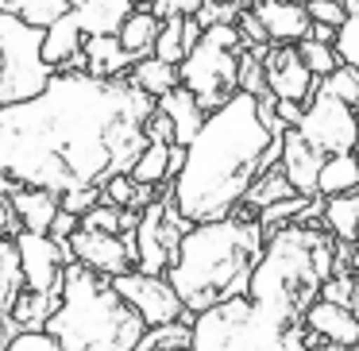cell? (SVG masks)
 <instances>
[{
	"label": "cell",
	"instance_id": "cell-21",
	"mask_svg": "<svg viewBox=\"0 0 359 351\" xmlns=\"http://www.w3.org/2000/svg\"><path fill=\"white\" fill-rule=\"evenodd\" d=\"M81 50H86V74L104 78V81L128 78V74H132V66H135V58L120 47L116 35H89Z\"/></svg>",
	"mask_w": 359,
	"mask_h": 351
},
{
	"label": "cell",
	"instance_id": "cell-48",
	"mask_svg": "<svg viewBox=\"0 0 359 351\" xmlns=\"http://www.w3.org/2000/svg\"><path fill=\"white\" fill-rule=\"evenodd\" d=\"M309 39H317V43H336V27H328V24H313Z\"/></svg>",
	"mask_w": 359,
	"mask_h": 351
},
{
	"label": "cell",
	"instance_id": "cell-37",
	"mask_svg": "<svg viewBox=\"0 0 359 351\" xmlns=\"http://www.w3.org/2000/svg\"><path fill=\"white\" fill-rule=\"evenodd\" d=\"M336 55H340L344 66H355L359 70V12H348L340 27H336Z\"/></svg>",
	"mask_w": 359,
	"mask_h": 351
},
{
	"label": "cell",
	"instance_id": "cell-43",
	"mask_svg": "<svg viewBox=\"0 0 359 351\" xmlns=\"http://www.w3.org/2000/svg\"><path fill=\"white\" fill-rule=\"evenodd\" d=\"M4 351H62L50 332H16Z\"/></svg>",
	"mask_w": 359,
	"mask_h": 351
},
{
	"label": "cell",
	"instance_id": "cell-40",
	"mask_svg": "<svg viewBox=\"0 0 359 351\" xmlns=\"http://www.w3.org/2000/svg\"><path fill=\"white\" fill-rule=\"evenodd\" d=\"M16 186H20L16 178H8V174H0V235H4V232H8V235H16V232H20L16 212H12V193H16Z\"/></svg>",
	"mask_w": 359,
	"mask_h": 351
},
{
	"label": "cell",
	"instance_id": "cell-35",
	"mask_svg": "<svg viewBox=\"0 0 359 351\" xmlns=\"http://www.w3.org/2000/svg\"><path fill=\"white\" fill-rule=\"evenodd\" d=\"M240 93H251V97L271 93V85H266V66L255 50H243L240 55Z\"/></svg>",
	"mask_w": 359,
	"mask_h": 351
},
{
	"label": "cell",
	"instance_id": "cell-32",
	"mask_svg": "<svg viewBox=\"0 0 359 351\" xmlns=\"http://www.w3.org/2000/svg\"><path fill=\"white\" fill-rule=\"evenodd\" d=\"M317 89L328 93V97H336V101H344V104H351V109L359 112V70L355 66H340V70H332L328 78L317 81Z\"/></svg>",
	"mask_w": 359,
	"mask_h": 351
},
{
	"label": "cell",
	"instance_id": "cell-53",
	"mask_svg": "<svg viewBox=\"0 0 359 351\" xmlns=\"http://www.w3.org/2000/svg\"><path fill=\"white\" fill-rule=\"evenodd\" d=\"M158 351H194V347H158Z\"/></svg>",
	"mask_w": 359,
	"mask_h": 351
},
{
	"label": "cell",
	"instance_id": "cell-5",
	"mask_svg": "<svg viewBox=\"0 0 359 351\" xmlns=\"http://www.w3.org/2000/svg\"><path fill=\"white\" fill-rule=\"evenodd\" d=\"M332 240L325 224H286L266 240L263 259L248 286V301L282 324H302L305 309L320 297L325 274L317 266V247Z\"/></svg>",
	"mask_w": 359,
	"mask_h": 351
},
{
	"label": "cell",
	"instance_id": "cell-33",
	"mask_svg": "<svg viewBox=\"0 0 359 351\" xmlns=\"http://www.w3.org/2000/svg\"><path fill=\"white\" fill-rule=\"evenodd\" d=\"M297 55H302V62L313 70V78H328L332 70H340V55H336V47L332 43H317V39H302L297 43Z\"/></svg>",
	"mask_w": 359,
	"mask_h": 351
},
{
	"label": "cell",
	"instance_id": "cell-23",
	"mask_svg": "<svg viewBox=\"0 0 359 351\" xmlns=\"http://www.w3.org/2000/svg\"><path fill=\"white\" fill-rule=\"evenodd\" d=\"M86 39H89V35L81 32V24L74 20V12H66L58 24L47 27V39H43V58H47L55 70H62V66L70 62L74 55H81Z\"/></svg>",
	"mask_w": 359,
	"mask_h": 351
},
{
	"label": "cell",
	"instance_id": "cell-11",
	"mask_svg": "<svg viewBox=\"0 0 359 351\" xmlns=\"http://www.w3.org/2000/svg\"><path fill=\"white\" fill-rule=\"evenodd\" d=\"M116 286V294L132 305L135 312L143 317L147 328L158 324H174V320L186 317V305H182L178 289L170 286L166 274H143V270H128L120 278H109Z\"/></svg>",
	"mask_w": 359,
	"mask_h": 351
},
{
	"label": "cell",
	"instance_id": "cell-49",
	"mask_svg": "<svg viewBox=\"0 0 359 351\" xmlns=\"http://www.w3.org/2000/svg\"><path fill=\"white\" fill-rule=\"evenodd\" d=\"M8 104V93H4V62H0V109Z\"/></svg>",
	"mask_w": 359,
	"mask_h": 351
},
{
	"label": "cell",
	"instance_id": "cell-7",
	"mask_svg": "<svg viewBox=\"0 0 359 351\" xmlns=\"http://www.w3.org/2000/svg\"><path fill=\"white\" fill-rule=\"evenodd\" d=\"M43 27L24 24L12 12H0V62H4V93L8 104L32 101L55 81V66L43 58Z\"/></svg>",
	"mask_w": 359,
	"mask_h": 351
},
{
	"label": "cell",
	"instance_id": "cell-1",
	"mask_svg": "<svg viewBox=\"0 0 359 351\" xmlns=\"http://www.w3.org/2000/svg\"><path fill=\"white\" fill-rule=\"evenodd\" d=\"M151 112L155 97L128 78L55 74L39 97L0 109V174L50 193L104 186L132 174L151 143Z\"/></svg>",
	"mask_w": 359,
	"mask_h": 351
},
{
	"label": "cell",
	"instance_id": "cell-18",
	"mask_svg": "<svg viewBox=\"0 0 359 351\" xmlns=\"http://www.w3.org/2000/svg\"><path fill=\"white\" fill-rule=\"evenodd\" d=\"M12 212H16L20 232L50 235V224H55V216L62 212V193L35 189V186H16V193H12Z\"/></svg>",
	"mask_w": 359,
	"mask_h": 351
},
{
	"label": "cell",
	"instance_id": "cell-28",
	"mask_svg": "<svg viewBox=\"0 0 359 351\" xmlns=\"http://www.w3.org/2000/svg\"><path fill=\"white\" fill-rule=\"evenodd\" d=\"M170 147L174 143H147L143 155L132 166V178L140 186H163V181H170Z\"/></svg>",
	"mask_w": 359,
	"mask_h": 351
},
{
	"label": "cell",
	"instance_id": "cell-8",
	"mask_svg": "<svg viewBox=\"0 0 359 351\" xmlns=\"http://www.w3.org/2000/svg\"><path fill=\"white\" fill-rule=\"evenodd\" d=\"M240 55L243 50H228L205 35L178 66L182 85L201 101L205 112H217L220 104H228L240 93Z\"/></svg>",
	"mask_w": 359,
	"mask_h": 351
},
{
	"label": "cell",
	"instance_id": "cell-19",
	"mask_svg": "<svg viewBox=\"0 0 359 351\" xmlns=\"http://www.w3.org/2000/svg\"><path fill=\"white\" fill-rule=\"evenodd\" d=\"M158 112L163 116H170V124H174V143L178 147H189L194 143V135L205 128V120H209V112L201 109V101H197L194 93H189L186 85H178V89H170L166 97H158Z\"/></svg>",
	"mask_w": 359,
	"mask_h": 351
},
{
	"label": "cell",
	"instance_id": "cell-44",
	"mask_svg": "<svg viewBox=\"0 0 359 351\" xmlns=\"http://www.w3.org/2000/svg\"><path fill=\"white\" fill-rule=\"evenodd\" d=\"M205 0H155L151 4V12H155L158 20H170V16H197L201 12Z\"/></svg>",
	"mask_w": 359,
	"mask_h": 351
},
{
	"label": "cell",
	"instance_id": "cell-3",
	"mask_svg": "<svg viewBox=\"0 0 359 351\" xmlns=\"http://www.w3.org/2000/svg\"><path fill=\"white\" fill-rule=\"evenodd\" d=\"M266 235L251 209H236L224 220L194 224L178 243L170 270V286L178 289L189 312H205L232 297H248L251 274L263 259Z\"/></svg>",
	"mask_w": 359,
	"mask_h": 351
},
{
	"label": "cell",
	"instance_id": "cell-47",
	"mask_svg": "<svg viewBox=\"0 0 359 351\" xmlns=\"http://www.w3.org/2000/svg\"><path fill=\"white\" fill-rule=\"evenodd\" d=\"M16 332H20V328L12 324V320H8V312H0V351L8 347V340H12V336H16Z\"/></svg>",
	"mask_w": 359,
	"mask_h": 351
},
{
	"label": "cell",
	"instance_id": "cell-22",
	"mask_svg": "<svg viewBox=\"0 0 359 351\" xmlns=\"http://www.w3.org/2000/svg\"><path fill=\"white\" fill-rule=\"evenodd\" d=\"M158 35H163V20H158L151 8H132V16H128L124 27L116 32V39H120V47L140 62V58L155 55Z\"/></svg>",
	"mask_w": 359,
	"mask_h": 351
},
{
	"label": "cell",
	"instance_id": "cell-34",
	"mask_svg": "<svg viewBox=\"0 0 359 351\" xmlns=\"http://www.w3.org/2000/svg\"><path fill=\"white\" fill-rule=\"evenodd\" d=\"M182 20L186 16H170V20H163V35H158V43H155V58H163V62H170V66H182L186 62V39H182Z\"/></svg>",
	"mask_w": 359,
	"mask_h": 351
},
{
	"label": "cell",
	"instance_id": "cell-45",
	"mask_svg": "<svg viewBox=\"0 0 359 351\" xmlns=\"http://www.w3.org/2000/svg\"><path fill=\"white\" fill-rule=\"evenodd\" d=\"M147 139L151 143H174V124H170V116L158 112V104H155V112H151V120H147Z\"/></svg>",
	"mask_w": 359,
	"mask_h": 351
},
{
	"label": "cell",
	"instance_id": "cell-29",
	"mask_svg": "<svg viewBox=\"0 0 359 351\" xmlns=\"http://www.w3.org/2000/svg\"><path fill=\"white\" fill-rule=\"evenodd\" d=\"M20 289H24V266H20L16 240H0V312L12 309Z\"/></svg>",
	"mask_w": 359,
	"mask_h": 351
},
{
	"label": "cell",
	"instance_id": "cell-52",
	"mask_svg": "<svg viewBox=\"0 0 359 351\" xmlns=\"http://www.w3.org/2000/svg\"><path fill=\"white\" fill-rule=\"evenodd\" d=\"M236 4H240V8H251V4H255V0H236Z\"/></svg>",
	"mask_w": 359,
	"mask_h": 351
},
{
	"label": "cell",
	"instance_id": "cell-9",
	"mask_svg": "<svg viewBox=\"0 0 359 351\" xmlns=\"http://www.w3.org/2000/svg\"><path fill=\"white\" fill-rule=\"evenodd\" d=\"M189 228L194 224L178 212L170 189H166L163 197H155V201L140 212V224H135V247H140V263H135V270L166 274L170 263H174V255H178L182 235H186Z\"/></svg>",
	"mask_w": 359,
	"mask_h": 351
},
{
	"label": "cell",
	"instance_id": "cell-31",
	"mask_svg": "<svg viewBox=\"0 0 359 351\" xmlns=\"http://www.w3.org/2000/svg\"><path fill=\"white\" fill-rule=\"evenodd\" d=\"M158 347H194V324H186V320H174V324L147 328L135 351H158Z\"/></svg>",
	"mask_w": 359,
	"mask_h": 351
},
{
	"label": "cell",
	"instance_id": "cell-4",
	"mask_svg": "<svg viewBox=\"0 0 359 351\" xmlns=\"http://www.w3.org/2000/svg\"><path fill=\"white\" fill-rule=\"evenodd\" d=\"M43 332L55 336L62 351H135L147 324L109 278L74 259L62 274V305Z\"/></svg>",
	"mask_w": 359,
	"mask_h": 351
},
{
	"label": "cell",
	"instance_id": "cell-41",
	"mask_svg": "<svg viewBox=\"0 0 359 351\" xmlns=\"http://www.w3.org/2000/svg\"><path fill=\"white\" fill-rule=\"evenodd\" d=\"M93 205H101V186H81V189L62 193V209L74 212V216H86Z\"/></svg>",
	"mask_w": 359,
	"mask_h": 351
},
{
	"label": "cell",
	"instance_id": "cell-13",
	"mask_svg": "<svg viewBox=\"0 0 359 351\" xmlns=\"http://www.w3.org/2000/svg\"><path fill=\"white\" fill-rule=\"evenodd\" d=\"M70 251L81 266L97 270L101 278H120V274L135 270L140 263V247H135V232L124 235H109V232H89V228H78L70 235Z\"/></svg>",
	"mask_w": 359,
	"mask_h": 351
},
{
	"label": "cell",
	"instance_id": "cell-39",
	"mask_svg": "<svg viewBox=\"0 0 359 351\" xmlns=\"http://www.w3.org/2000/svg\"><path fill=\"white\" fill-rule=\"evenodd\" d=\"M305 8H309L313 24L340 27L344 20H348V8H344V0H305Z\"/></svg>",
	"mask_w": 359,
	"mask_h": 351
},
{
	"label": "cell",
	"instance_id": "cell-36",
	"mask_svg": "<svg viewBox=\"0 0 359 351\" xmlns=\"http://www.w3.org/2000/svg\"><path fill=\"white\" fill-rule=\"evenodd\" d=\"M124 216L128 209H116V205H93V209L81 216V228H89V232H109V235H120L124 232Z\"/></svg>",
	"mask_w": 359,
	"mask_h": 351
},
{
	"label": "cell",
	"instance_id": "cell-16",
	"mask_svg": "<svg viewBox=\"0 0 359 351\" xmlns=\"http://www.w3.org/2000/svg\"><path fill=\"white\" fill-rule=\"evenodd\" d=\"M278 166L302 197H320L317 178H320V166H325V155H320L297 128H286V132H282V163Z\"/></svg>",
	"mask_w": 359,
	"mask_h": 351
},
{
	"label": "cell",
	"instance_id": "cell-30",
	"mask_svg": "<svg viewBox=\"0 0 359 351\" xmlns=\"http://www.w3.org/2000/svg\"><path fill=\"white\" fill-rule=\"evenodd\" d=\"M4 12H12V16H20L24 24L47 32L50 24H58V20L70 12V4H66V0H8V8Z\"/></svg>",
	"mask_w": 359,
	"mask_h": 351
},
{
	"label": "cell",
	"instance_id": "cell-14",
	"mask_svg": "<svg viewBox=\"0 0 359 351\" xmlns=\"http://www.w3.org/2000/svg\"><path fill=\"white\" fill-rule=\"evenodd\" d=\"M266 66V85L278 101H297V104H309L313 93H317V78L313 70L302 62L297 47L290 43H263V47H251Z\"/></svg>",
	"mask_w": 359,
	"mask_h": 351
},
{
	"label": "cell",
	"instance_id": "cell-38",
	"mask_svg": "<svg viewBox=\"0 0 359 351\" xmlns=\"http://www.w3.org/2000/svg\"><path fill=\"white\" fill-rule=\"evenodd\" d=\"M135 193H140V181L132 174H112L101 186V201L116 205V209H135Z\"/></svg>",
	"mask_w": 359,
	"mask_h": 351
},
{
	"label": "cell",
	"instance_id": "cell-12",
	"mask_svg": "<svg viewBox=\"0 0 359 351\" xmlns=\"http://www.w3.org/2000/svg\"><path fill=\"white\" fill-rule=\"evenodd\" d=\"M12 240H16L20 266H24V286L35 294H58L66 266L74 263L70 243H58L43 232H16Z\"/></svg>",
	"mask_w": 359,
	"mask_h": 351
},
{
	"label": "cell",
	"instance_id": "cell-6",
	"mask_svg": "<svg viewBox=\"0 0 359 351\" xmlns=\"http://www.w3.org/2000/svg\"><path fill=\"white\" fill-rule=\"evenodd\" d=\"M194 351H309L305 324H282L248 297L194 317Z\"/></svg>",
	"mask_w": 359,
	"mask_h": 351
},
{
	"label": "cell",
	"instance_id": "cell-20",
	"mask_svg": "<svg viewBox=\"0 0 359 351\" xmlns=\"http://www.w3.org/2000/svg\"><path fill=\"white\" fill-rule=\"evenodd\" d=\"M86 35H116L132 16V0H66Z\"/></svg>",
	"mask_w": 359,
	"mask_h": 351
},
{
	"label": "cell",
	"instance_id": "cell-50",
	"mask_svg": "<svg viewBox=\"0 0 359 351\" xmlns=\"http://www.w3.org/2000/svg\"><path fill=\"white\" fill-rule=\"evenodd\" d=\"M309 351H348V347H332V343H317V347H309Z\"/></svg>",
	"mask_w": 359,
	"mask_h": 351
},
{
	"label": "cell",
	"instance_id": "cell-17",
	"mask_svg": "<svg viewBox=\"0 0 359 351\" xmlns=\"http://www.w3.org/2000/svg\"><path fill=\"white\" fill-rule=\"evenodd\" d=\"M251 8L263 20L271 43H290V47H297V43L309 39V32H313V16H309V8H305V0H255Z\"/></svg>",
	"mask_w": 359,
	"mask_h": 351
},
{
	"label": "cell",
	"instance_id": "cell-51",
	"mask_svg": "<svg viewBox=\"0 0 359 351\" xmlns=\"http://www.w3.org/2000/svg\"><path fill=\"white\" fill-rule=\"evenodd\" d=\"M135 8H151V4H155V0H132Z\"/></svg>",
	"mask_w": 359,
	"mask_h": 351
},
{
	"label": "cell",
	"instance_id": "cell-24",
	"mask_svg": "<svg viewBox=\"0 0 359 351\" xmlns=\"http://www.w3.org/2000/svg\"><path fill=\"white\" fill-rule=\"evenodd\" d=\"M320 224L336 235V243H355L359 240V189L340 197H325V216Z\"/></svg>",
	"mask_w": 359,
	"mask_h": 351
},
{
	"label": "cell",
	"instance_id": "cell-15",
	"mask_svg": "<svg viewBox=\"0 0 359 351\" xmlns=\"http://www.w3.org/2000/svg\"><path fill=\"white\" fill-rule=\"evenodd\" d=\"M302 324H305V343L309 347H317V343H332V347H348V351L359 347V312L348 309V305L317 297L305 309Z\"/></svg>",
	"mask_w": 359,
	"mask_h": 351
},
{
	"label": "cell",
	"instance_id": "cell-46",
	"mask_svg": "<svg viewBox=\"0 0 359 351\" xmlns=\"http://www.w3.org/2000/svg\"><path fill=\"white\" fill-rule=\"evenodd\" d=\"M81 228V216H74V212H58L55 216V224H50V240H58V243H70V235Z\"/></svg>",
	"mask_w": 359,
	"mask_h": 351
},
{
	"label": "cell",
	"instance_id": "cell-27",
	"mask_svg": "<svg viewBox=\"0 0 359 351\" xmlns=\"http://www.w3.org/2000/svg\"><path fill=\"white\" fill-rule=\"evenodd\" d=\"M297 189L290 186V178L282 174V166H271V170H263L255 178V186L248 189V197H243V209H251L259 216V212L266 209V205H274V201H286V197H294Z\"/></svg>",
	"mask_w": 359,
	"mask_h": 351
},
{
	"label": "cell",
	"instance_id": "cell-10",
	"mask_svg": "<svg viewBox=\"0 0 359 351\" xmlns=\"http://www.w3.org/2000/svg\"><path fill=\"white\" fill-rule=\"evenodd\" d=\"M297 132L320 151V155H351L359 143V112L351 104L336 101L328 93H313V101L305 104V116L297 124Z\"/></svg>",
	"mask_w": 359,
	"mask_h": 351
},
{
	"label": "cell",
	"instance_id": "cell-2",
	"mask_svg": "<svg viewBox=\"0 0 359 351\" xmlns=\"http://www.w3.org/2000/svg\"><path fill=\"white\" fill-rule=\"evenodd\" d=\"M274 132L259 116L251 93H236L228 104L209 112L205 128L186 147V166L170 181V197L189 224L224 220L243 205L248 189L263 174V155Z\"/></svg>",
	"mask_w": 359,
	"mask_h": 351
},
{
	"label": "cell",
	"instance_id": "cell-26",
	"mask_svg": "<svg viewBox=\"0 0 359 351\" xmlns=\"http://www.w3.org/2000/svg\"><path fill=\"white\" fill-rule=\"evenodd\" d=\"M359 189V158L351 155H328L317 178V193L320 197H340V193H355Z\"/></svg>",
	"mask_w": 359,
	"mask_h": 351
},
{
	"label": "cell",
	"instance_id": "cell-54",
	"mask_svg": "<svg viewBox=\"0 0 359 351\" xmlns=\"http://www.w3.org/2000/svg\"><path fill=\"white\" fill-rule=\"evenodd\" d=\"M355 158H359V151H355Z\"/></svg>",
	"mask_w": 359,
	"mask_h": 351
},
{
	"label": "cell",
	"instance_id": "cell-42",
	"mask_svg": "<svg viewBox=\"0 0 359 351\" xmlns=\"http://www.w3.org/2000/svg\"><path fill=\"white\" fill-rule=\"evenodd\" d=\"M236 27H240V35H243V43H248V50H251V47H263V43H271V35H266L263 20L255 16V8H240V20H236Z\"/></svg>",
	"mask_w": 359,
	"mask_h": 351
},
{
	"label": "cell",
	"instance_id": "cell-25",
	"mask_svg": "<svg viewBox=\"0 0 359 351\" xmlns=\"http://www.w3.org/2000/svg\"><path fill=\"white\" fill-rule=\"evenodd\" d=\"M128 81H132L135 89H143L147 97H166L170 89H178L182 85V78H178V66H170V62H163V58H155V55H147V58H140V62L132 66V74H128Z\"/></svg>",
	"mask_w": 359,
	"mask_h": 351
}]
</instances>
